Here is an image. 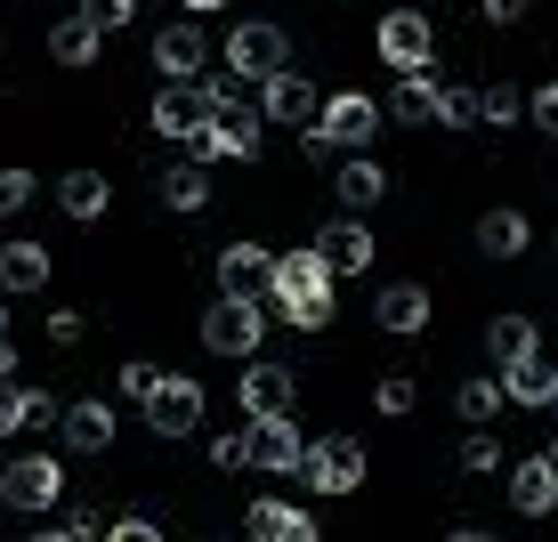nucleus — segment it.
Masks as SVG:
<instances>
[{
    "mask_svg": "<svg viewBox=\"0 0 558 542\" xmlns=\"http://www.w3.org/2000/svg\"><path fill=\"white\" fill-rule=\"evenodd\" d=\"M98 49H106V33L82 25V16H65V25L49 33V57H57V65H98Z\"/></svg>",
    "mask_w": 558,
    "mask_h": 542,
    "instance_id": "a878e982",
    "label": "nucleus"
},
{
    "mask_svg": "<svg viewBox=\"0 0 558 542\" xmlns=\"http://www.w3.org/2000/svg\"><path fill=\"white\" fill-rule=\"evenodd\" d=\"M316 113H324V89L307 82V73L283 65L276 82H259V122H283V130H316Z\"/></svg>",
    "mask_w": 558,
    "mask_h": 542,
    "instance_id": "9d476101",
    "label": "nucleus"
},
{
    "mask_svg": "<svg viewBox=\"0 0 558 542\" xmlns=\"http://www.w3.org/2000/svg\"><path fill=\"white\" fill-rule=\"evenodd\" d=\"M25 203H33V170H0V219H16Z\"/></svg>",
    "mask_w": 558,
    "mask_h": 542,
    "instance_id": "f704fd0d",
    "label": "nucleus"
},
{
    "mask_svg": "<svg viewBox=\"0 0 558 542\" xmlns=\"http://www.w3.org/2000/svg\"><path fill=\"white\" fill-rule=\"evenodd\" d=\"M0 502H9V510H57V502H65V461L57 454H16L9 470H0Z\"/></svg>",
    "mask_w": 558,
    "mask_h": 542,
    "instance_id": "20e7f679",
    "label": "nucleus"
},
{
    "mask_svg": "<svg viewBox=\"0 0 558 542\" xmlns=\"http://www.w3.org/2000/svg\"><path fill=\"white\" fill-rule=\"evenodd\" d=\"M57 437H65L73 454H106L113 445V405H98V397L65 405V413H57Z\"/></svg>",
    "mask_w": 558,
    "mask_h": 542,
    "instance_id": "aec40b11",
    "label": "nucleus"
},
{
    "mask_svg": "<svg viewBox=\"0 0 558 542\" xmlns=\"http://www.w3.org/2000/svg\"><path fill=\"white\" fill-rule=\"evenodd\" d=\"M33 542H73V534H65V527H57V534H33Z\"/></svg>",
    "mask_w": 558,
    "mask_h": 542,
    "instance_id": "09e8293b",
    "label": "nucleus"
},
{
    "mask_svg": "<svg viewBox=\"0 0 558 542\" xmlns=\"http://www.w3.org/2000/svg\"><path fill=\"white\" fill-rule=\"evenodd\" d=\"M49 340L73 348V340H82V316H73V308H57V316H49Z\"/></svg>",
    "mask_w": 558,
    "mask_h": 542,
    "instance_id": "37998d69",
    "label": "nucleus"
},
{
    "mask_svg": "<svg viewBox=\"0 0 558 542\" xmlns=\"http://www.w3.org/2000/svg\"><path fill=\"white\" fill-rule=\"evenodd\" d=\"M461 470H477V478H494V470H502V445H494L486 430H477L470 445H461Z\"/></svg>",
    "mask_w": 558,
    "mask_h": 542,
    "instance_id": "72a5a7b5",
    "label": "nucleus"
},
{
    "mask_svg": "<svg viewBox=\"0 0 558 542\" xmlns=\"http://www.w3.org/2000/svg\"><path fill=\"white\" fill-rule=\"evenodd\" d=\"M510 502H518L526 518H550V510H558V470H550V454H526V461L510 470Z\"/></svg>",
    "mask_w": 558,
    "mask_h": 542,
    "instance_id": "412c9836",
    "label": "nucleus"
},
{
    "mask_svg": "<svg viewBox=\"0 0 558 542\" xmlns=\"http://www.w3.org/2000/svg\"><path fill=\"white\" fill-rule=\"evenodd\" d=\"M292 397H300L292 364H243V413H252V421H267V413H292Z\"/></svg>",
    "mask_w": 558,
    "mask_h": 542,
    "instance_id": "dca6fc26",
    "label": "nucleus"
},
{
    "mask_svg": "<svg viewBox=\"0 0 558 542\" xmlns=\"http://www.w3.org/2000/svg\"><path fill=\"white\" fill-rule=\"evenodd\" d=\"M550 470H558V437H550Z\"/></svg>",
    "mask_w": 558,
    "mask_h": 542,
    "instance_id": "3c124183",
    "label": "nucleus"
},
{
    "mask_svg": "<svg viewBox=\"0 0 558 542\" xmlns=\"http://www.w3.org/2000/svg\"><path fill=\"white\" fill-rule=\"evenodd\" d=\"M486 348H494V364L534 357V316H494V324H486Z\"/></svg>",
    "mask_w": 558,
    "mask_h": 542,
    "instance_id": "c85d7f7f",
    "label": "nucleus"
},
{
    "mask_svg": "<svg viewBox=\"0 0 558 542\" xmlns=\"http://www.w3.org/2000/svg\"><path fill=\"white\" fill-rule=\"evenodd\" d=\"M453 542H494V534H486V527H461V534H453Z\"/></svg>",
    "mask_w": 558,
    "mask_h": 542,
    "instance_id": "de8ad7c7",
    "label": "nucleus"
},
{
    "mask_svg": "<svg viewBox=\"0 0 558 542\" xmlns=\"http://www.w3.org/2000/svg\"><path fill=\"white\" fill-rule=\"evenodd\" d=\"M550 373H558V364L534 348V357L502 364V397H510V405H550Z\"/></svg>",
    "mask_w": 558,
    "mask_h": 542,
    "instance_id": "4be33fe9",
    "label": "nucleus"
},
{
    "mask_svg": "<svg viewBox=\"0 0 558 542\" xmlns=\"http://www.w3.org/2000/svg\"><path fill=\"white\" fill-rule=\"evenodd\" d=\"M437 73H397V89H389V113L397 122H437Z\"/></svg>",
    "mask_w": 558,
    "mask_h": 542,
    "instance_id": "5701e85b",
    "label": "nucleus"
},
{
    "mask_svg": "<svg viewBox=\"0 0 558 542\" xmlns=\"http://www.w3.org/2000/svg\"><path fill=\"white\" fill-rule=\"evenodd\" d=\"M65 534H73V542H98V534H106V518H98V510H82V502H73V510H65Z\"/></svg>",
    "mask_w": 558,
    "mask_h": 542,
    "instance_id": "ea45409f",
    "label": "nucleus"
},
{
    "mask_svg": "<svg viewBox=\"0 0 558 542\" xmlns=\"http://www.w3.org/2000/svg\"><path fill=\"white\" fill-rule=\"evenodd\" d=\"M9 430H25V389H16V381H0V437Z\"/></svg>",
    "mask_w": 558,
    "mask_h": 542,
    "instance_id": "58836bf2",
    "label": "nucleus"
},
{
    "mask_svg": "<svg viewBox=\"0 0 558 542\" xmlns=\"http://www.w3.org/2000/svg\"><path fill=\"white\" fill-rule=\"evenodd\" d=\"M526 236H534V227L518 219V210H486V219H477V251H486V260H518Z\"/></svg>",
    "mask_w": 558,
    "mask_h": 542,
    "instance_id": "393cba45",
    "label": "nucleus"
},
{
    "mask_svg": "<svg viewBox=\"0 0 558 542\" xmlns=\"http://www.w3.org/2000/svg\"><path fill=\"white\" fill-rule=\"evenodd\" d=\"M0 381H16V348L9 340H0Z\"/></svg>",
    "mask_w": 558,
    "mask_h": 542,
    "instance_id": "a18cd8bd",
    "label": "nucleus"
},
{
    "mask_svg": "<svg viewBox=\"0 0 558 542\" xmlns=\"http://www.w3.org/2000/svg\"><path fill=\"white\" fill-rule=\"evenodd\" d=\"M502 381H470V389H461V413H470V421H494V413H502Z\"/></svg>",
    "mask_w": 558,
    "mask_h": 542,
    "instance_id": "2f4dec72",
    "label": "nucleus"
},
{
    "mask_svg": "<svg viewBox=\"0 0 558 542\" xmlns=\"http://www.w3.org/2000/svg\"><path fill=\"white\" fill-rule=\"evenodd\" d=\"M210 461H219V470H243V430H227V437H210Z\"/></svg>",
    "mask_w": 558,
    "mask_h": 542,
    "instance_id": "a19ab883",
    "label": "nucleus"
},
{
    "mask_svg": "<svg viewBox=\"0 0 558 542\" xmlns=\"http://www.w3.org/2000/svg\"><path fill=\"white\" fill-rule=\"evenodd\" d=\"M477 9H486V25H518V16H526V0H477Z\"/></svg>",
    "mask_w": 558,
    "mask_h": 542,
    "instance_id": "c03bdc74",
    "label": "nucleus"
},
{
    "mask_svg": "<svg viewBox=\"0 0 558 542\" xmlns=\"http://www.w3.org/2000/svg\"><path fill=\"white\" fill-rule=\"evenodd\" d=\"M307 251H316L332 276H364V267H373V227H364V219H332Z\"/></svg>",
    "mask_w": 558,
    "mask_h": 542,
    "instance_id": "4468645a",
    "label": "nucleus"
},
{
    "mask_svg": "<svg viewBox=\"0 0 558 542\" xmlns=\"http://www.w3.org/2000/svg\"><path fill=\"white\" fill-rule=\"evenodd\" d=\"M300 470H307V486H316V494H356L364 486V445L356 437H307Z\"/></svg>",
    "mask_w": 558,
    "mask_h": 542,
    "instance_id": "0eeeda50",
    "label": "nucleus"
},
{
    "mask_svg": "<svg viewBox=\"0 0 558 542\" xmlns=\"http://www.w3.org/2000/svg\"><path fill=\"white\" fill-rule=\"evenodd\" d=\"M373 324H380V333H397V340H413L421 324H429V292H421V284H380Z\"/></svg>",
    "mask_w": 558,
    "mask_h": 542,
    "instance_id": "6ab92c4d",
    "label": "nucleus"
},
{
    "mask_svg": "<svg viewBox=\"0 0 558 542\" xmlns=\"http://www.w3.org/2000/svg\"><path fill=\"white\" fill-rule=\"evenodd\" d=\"M518 113H526V89H510V82H494V89H477V122H494V130H510Z\"/></svg>",
    "mask_w": 558,
    "mask_h": 542,
    "instance_id": "c756f323",
    "label": "nucleus"
},
{
    "mask_svg": "<svg viewBox=\"0 0 558 542\" xmlns=\"http://www.w3.org/2000/svg\"><path fill=\"white\" fill-rule=\"evenodd\" d=\"M57 203H65V219H106V179L98 170H65V186H57Z\"/></svg>",
    "mask_w": 558,
    "mask_h": 542,
    "instance_id": "bb28decb",
    "label": "nucleus"
},
{
    "mask_svg": "<svg viewBox=\"0 0 558 542\" xmlns=\"http://www.w3.org/2000/svg\"><path fill=\"white\" fill-rule=\"evenodd\" d=\"M154 65H162L170 82H203V65H210V41H203V25L170 16V25L154 33Z\"/></svg>",
    "mask_w": 558,
    "mask_h": 542,
    "instance_id": "ddd939ff",
    "label": "nucleus"
},
{
    "mask_svg": "<svg viewBox=\"0 0 558 542\" xmlns=\"http://www.w3.org/2000/svg\"><path fill=\"white\" fill-rule=\"evenodd\" d=\"M332 284H340V276L316 260V251H283L276 276H267V300H276L283 324H300V333H324V324H332Z\"/></svg>",
    "mask_w": 558,
    "mask_h": 542,
    "instance_id": "f257e3e1",
    "label": "nucleus"
},
{
    "mask_svg": "<svg viewBox=\"0 0 558 542\" xmlns=\"http://www.w3.org/2000/svg\"><path fill=\"white\" fill-rule=\"evenodd\" d=\"M82 25H98V33H113V25H130V16H138V0H82Z\"/></svg>",
    "mask_w": 558,
    "mask_h": 542,
    "instance_id": "7c9ffc66",
    "label": "nucleus"
},
{
    "mask_svg": "<svg viewBox=\"0 0 558 542\" xmlns=\"http://www.w3.org/2000/svg\"><path fill=\"white\" fill-rule=\"evenodd\" d=\"M373 122H380V113H373V98H356V89H332L307 138H316L324 154H364V146H373Z\"/></svg>",
    "mask_w": 558,
    "mask_h": 542,
    "instance_id": "39448f33",
    "label": "nucleus"
},
{
    "mask_svg": "<svg viewBox=\"0 0 558 542\" xmlns=\"http://www.w3.org/2000/svg\"><path fill=\"white\" fill-rule=\"evenodd\" d=\"M154 381H162V364H146V357H130V364H122V397H138V405H146V397H154Z\"/></svg>",
    "mask_w": 558,
    "mask_h": 542,
    "instance_id": "c9c22d12",
    "label": "nucleus"
},
{
    "mask_svg": "<svg viewBox=\"0 0 558 542\" xmlns=\"http://www.w3.org/2000/svg\"><path fill=\"white\" fill-rule=\"evenodd\" d=\"M332 195H340V210H380V195H389V170L373 162V154H349V162L332 170Z\"/></svg>",
    "mask_w": 558,
    "mask_h": 542,
    "instance_id": "f3484780",
    "label": "nucleus"
},
{
    "mask_svg": "<svg viewBox=\"0 0 558 542\" xmlns=\"http://www.w3.org/2000/svg\"><path fill=\"white\" fill-rule=\"evenodd\" d=\"M106 542H162V534H154V518H113Z\"/></svg>",
    "mask_w": 558,
    "mask_h": 542,
    "instance_id": "79ce46f5",
    "label": "nucleus"
},
{
    "mask_svg": "<svg viewBox=\"0 0 558 542\" xmlns=\"http://www.w3.org/2000/svg\"><path fill=\"white\" fill-rule=\"evenodd\" d=\"M292 65V41H283V25H259V16H243L235 33H227V82H276V73Z\"/></svg>",
    "mask_w": 558,
    "mask_h": 542,
    "instance_id": "f03ea898",
    "label": "nucleus"
},
{
    "mask_svg": "<svg viewBox=\"0 0 558 542\" xmlns=\"http://www.w3.org/2000/svg\"><path fill=\"white\" fill-rule=\"evenodd\" d=\"M267 276H276V251H259V243H227V251H219V284H227L235 300H259Z\"/></svg>",
    "mask_w": 558,
    "mask_h": 542,
    "instance_id": "a211bd4d",
    "label": "nucleus"
},
{
    "mask_svg": "<svg viewBox=\"0 0 558 542\" xmlns=\"http://www.w3.org/2000/svg\"><path fill=\"white\" fill-rule=\"evenodd\" d=\"M526 113H534V130H543V138H558V82H550V89H534Z\"/></svg>",
    "mask_w": 558,
    "mask_h": 542,
    "instance_id": "4c0bfd02",
    "label": "nucleus"
},
{
    "mask_svg": "<svg viewBox=\"0 0 558 542\" xmlns=\"http://www.w3.org/2000/svg\"><path fill=\"white\" fill-rule=\"evenodd\" d=\"M300 454H307V437L292 430V413H267V421H252V430H243V461H252V470H267V478H292Z\"/></svg>",
    "mask_w": 558,
    "mask_h": 542,
    "instance_id": "6e6552de",
    "label": "nucleus"
},
{
    "mask_svg": "<svg viewBox=\"0 0 558 542\" xmlns=\"http://www.w3.org/2000/svg\"><path fill=\"white\" fill-rule=\"evenodd\" d=\"M49 284V251L41 243H9L0 251V292H41Z\"/></svg>",
    "mask_w": 558,
    "mask_h": 542,
    "instance_id": "b1692460",
    "label": "nucleus"
},
{
    "mask_svg": "<svg viewBox=\"0 0 558 542\" xmlns=\"http://www.w3.org/2000/svg\"><path fill=\"white\" fill-rule=\"evenodd\" d=\"M179 9H186V16H210V9H227V0H179Z\"/></svg>",
    "mask_w": 558,
    "mask_h": 542,
    "instance_id": "49530a36",
    "label": "nucleus"
},
{
    "mask_svg": "<svg viewBox=\"0 0 558 542\" xmlns=\"http://www.w3.org/2000/svg\"><path fill=\"white\" fill-rule=\"evenodd\" d=\"M259 106H243V98H219L210 106V122H203V138H195V162H252L259 154Z\"/></svg>",
    "mask_w": 558,
    "mask_h": 542,
    "instance_id": "7ed1b4c3",
    "label": "nucleus"
},
{
    "mask_svg": "<svg viewBox=\"0 0 558 542\" xmlns=\"http://www.w3.org/2000/svg\"><path fill=\"white\" fill-rule=\"evenodd\" d=\"M203 348H210V357H243V364H252V348H259V300L219 292L203 308Z\"/></svg>",
    "mask_w": 558,
    "mask_h": 542,
    "instance_id": "423d86ee",
    "label": "nucleus"
},
{
    "mask_svg": "<svg viewBox=\"0 0 558 542\" xmlns=\"http://www.w3.org/2000/svg\"><path fill=\"white\" fill-rule=\"evenodd\" d=\"M162 203H170V210H203V203H210V170H203V162H170V170H162Z\"/></svg>",
    "mask_w": 558,
    "mask_h": 542,
    "instance_id": "cd10ccee",
    "label": "nucleus"
},
{
    "mask_svg": "<svg viewBox=\"0 0 558 542\" xmlns=\"http://www.w3.org/2000/svg\"><path fill=\"white\" fill-rule=\"evenodd\" d=\"M373 405H380V413H413V381H405V373H389V381L373 389Z\"/></svg>",
    "mask_w": 558,
    "mask_h": 542,
    "instance_id": "e433bc0d",
    "label": "nucleus"
},
{
    "mask_svg": "<svg viewBox=\"0 0 558 542\" xmlns=\"http://www.w3.org/2000/svg\"><path fill=\"white\" fill-rule=\"evenodd\" d=\"M203 122H210V89H203V82H170V89H154V130H162V138L195 146V138H203Z\"/></svg>",
    "mask_w": 558,
    "mask_h": 542,
    "instance_id": "f8f14e48",
    "label": "nucleus"
},
{
    "mask_svg": "<svg viewBox=\"0 0 558 542\" xmlns=\"http://www.w3.org/2000/svg\"><path fill=\"white\" fill-rule=\"evenodd\" d=\"M550 405H558V373H550Z\"/></svg>",
    "mask_w": 558,
    "mask_h": 542,
    "instance_id": "603ef678",
    "label": "nucleus"
},
{
    "mask_svg": "<svg viewBox=\"0 0 558 542\" xmlns=\"http://www.w3.org/2000/svg\"><path fill=\"white\" fill-rule=\"evenodd\" d=\"M243 534H252V542H324L316 518L292 510V502H276V494H259L252 510H243Z\"/></svg>",
    "mask_w": 558,
    "mask_h": 542,
    "instance_id": "2eb2a0df",
    "label": "nucleus"
},
{
    "mask_svg": "<svg viewBox=\"0 0 558 542\" xmlns=\"http://www.w3.org/2000/svg\"><path fill=\"white\" fill-rule=\"evenodd\" d=\"M146 421H154V437H186L203 421V381L162 373V381H154V397H146Z\"/></svg>",
    "mask_w": 558,
    "mask_h": 542,
    "instance_id": "9b49d317",
    "label": "nucleus"
},
{
    "mask_svg": "<svg viewBox=\"0 0 558 542\" xmlns=\"http://www.w3.org/2000/svg\"><path fill=\"white\" fill-rule=\"evenodd\" d=\"M437 122H446V130H470V122H477V89H437Z\"/></svg>",
    "mask_w": 558,
    "mask_h": 542,
    "instance_id": "473e14b6",
    "label": "nucleus"
},
{
    "mask_svg": "<svg viewBox=\"0 0 558 542\" xmlns=\"http://www.w3.org/2000/svg\"><path fill=\"white\" fill-rule=\"evenodd\" d=\"M380 57H389L397 73H429V57H437V25L421 9H389L380 16Z\"/></svg>",
    "mask_w": 558,
    "mask_h": 542,
    "instance_id": "1a4fd4ad",
    "label": "nucleus"
},
{
    "mask_svg": "<svg viewBox=\"0 0 558 542\" xmlns=\"http://www.w3.org/2000/svg\"><path fill=\"white\" fill-rule=\"evenodd\" d=\"M0 340H9V300H0Z\"/></svg>",
    "mask_w": 558,
    "mask_h": 542,
    "instance_id": "8fccbe9b",
    "label": "nucleus"
}]
</instances>
